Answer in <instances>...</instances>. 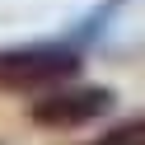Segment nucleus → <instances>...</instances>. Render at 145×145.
Wrapping results in <instances>:
<instances>
[{"instance_id":"obj_3","label":"nucleus","mask_w":145,"mask_h":145,"mask_svg":"<svg viewBox=\"0 0 145 145\" xmlns=\"http://www.w3.org/2000/svg\"><path fill=\"white\" fill-rule=\"evenodd\" d=\"M117 10H122V0H103V5H98V10H94V14H89V19H84V24H80V28H75V33H70V42H75V47H80V52H84V47H89V42H98V38H103V28H108V19H112V14H117Z\"/></svg>"},{"instance_id":"obj_4","label":"nucleus","mask_w":145,"mask_h":145,"mask_svg":"<svg viewBox=\"0 0 145 145\" xmlns=\"http://www.w3.org/2000/svg\"><path fill=\"white\" fill-rule=\"evenodd\" d=\"M98 145H145V117H126L108 136H98Z\"/></svg>"},{"instance_id":"obj_2","label":"nucleus","mask_w":145,"mask_h":145,"mask_svg":"<svg viewBox=\"0 0 145 145\" xmlns=\"http://www.w3.org/2000/svg\"><path fill=\"white\" fill-rule=\"evenodd\" d=\"M117 108V94L108 84H52L33 98L28 122L42 126V131H75V126H89L98 117H108Z\"/></svg>"},{"instance_id":"obj_1","label":"nucleus","mask_w":145,"mask_h":145,"mask_svg":"<svg viewBox=\"0 0 145 145\" xmlns=\"http://www.w3.org/2000/svg\"><path fill=\"white\" fill-rule=\"evenodd\" d=\"M84 70V52L70 38L0 47V94H42L52 84H66Z\"/></svg>"}]
</instances>
